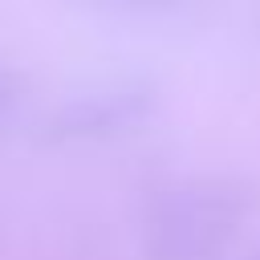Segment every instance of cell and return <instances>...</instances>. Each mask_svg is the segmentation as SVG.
Returning a JSON list of instances; mask_svg holds the SVG:
<instances>
[{
  "mask_svg": "<svg viewBox=\"0 0 260 260\" xmlns=\"http://www.w3.org/2000/svg\"><path fill=\"white\" fill-rule=\"evenodd\" d=\"M244 211V195L228 183H195L167 199L154 223V256L158 260H211L219 244L232 236Z\"/></svg>",
  "mask_w": 260,
  "mask_h": 260,
  "instance_id": "6da1fadb",
  "label": "cell"
},
{
  "mask_svg": "<svg viewBox=\"0 0 260 260\" xmlns=\"http://www.w3.org/2000/svg\"><path fill=\"white\" fill-rule=\"evenodd\" d=\"M20 93H24V77H20L16 69L0 65V126H4L8 118H12V110H16Z\"/></svg>",
  "mask_w": 260,
  "mask_h": 260,
  "instance_id": "7a4b0ae2",
  "label": "cell"
},
{
  "mask_svg": "<svg viewBox=\"0 0 260 260\" xmlns=\"http://www.w3.org/2000/svg\"><path fill=\"white\" fill-rule=\"evenodd\" d=\"M106 4H118V8H167L171 0H106Z\"/></svg>",
  "mask_w": 260,
  "mask_h": 260,
  "instance_id": "3957f363",
  "label": "cell"
}]
</instances>
